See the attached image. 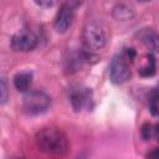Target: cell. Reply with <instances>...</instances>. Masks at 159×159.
Returning <instances> with one entry per match:
<instances>
[{"label": "cell", "mask_w": 159, "mask_h": 159, "mask_svg": "<svg viewBox=\"0 0 159 159\" xmlns=\"http://www.w3.org/2000/svg\"><path fill=\"white\" fill-rule=\"evenodd\" d=\"M125 53H127V57H128L129 60H133V58L135 57V50H134V48H127Z\"/></svg>", "instance_id": "cell-18"}, {"label": "cell", "mask_w": 159, "mask_h": 159, "mask_svg": "<svg viewBox=\"0 0 159 159\" xmlns=\"http://www.w3.org/2000/svg\"><path fill=\"white\" fill-rule=\"evenodd\" d=\"M51 106L50 96L40 89L27 91L22 98V108L30 116H39L45 112Z\"/></svg>", "instance_id": "cell-3"}, {"label": "cell", "mask_w": 159, "mask_h": 159, "mask_svg": "<svg viewBox=\"0 0 159 159\" xmlns=\"http://www.w3.org/2000/svg\"><path fill=\"white\" fill-rule=\"evenodd\" d=\"M34 1H35V4H36L37 6L45 7V9L52 7V6H55L56 2H57V0H34Z\"/></svg>", "instance_id": "cell-14"}, {"label": "cell", "mask_w": 159, "mask_h": 159, "mask_svg": "<svg viewBox=\"0 0 159 159\" xmlns=\"http://www.w3.org/2000/svg\"><path fill=\"white\" fill-rule=\"evenodd\" d=\"M154 132H155V135H157V138H158V140H159V123L155 124V127H154Z\"/></svg>", "instance_id": "cell-19"}, {"label": "cell", "mask_w": 159, "mask_h": 159, "mask_svg": "<svg viewBox=\"0 0 159 159\" xmlns=\"http://www.w3.org/2000/svg\"><path fill=\"white\" fill-rule=\"evenodd\" d=\"M32 82V73L31 72H19L14 77V86L19 92L26 93Z\"/></svg>", "instance_id": "cell-9"}, {"label": "cell", "mask_w": 159, "mask_h": 159, "mask_svg": "<svg viewBox=\"0 0 159 159\" xmlns=\"http://www.w3.org/2000/svg\"><path fill=\"white\" fill-rule=\"evenodd\" d=\"M113 15H114L116 19L124 21V20H128V19H130V17L133 16V11H132V9L128 7L127 5L120 4V5H117V6L114 7Z\"/></svg>", "instance_id": "cell-11"}, {"label": "cell", "mask_w": 159, "mask_h": 159, "mask_svg": "<svg viewBox=\"0 0 159 159\" xmlns=\"http://www.w3.org/2000/svg\"><path fill=\"white\" fill-rule=\"evenodd\" d=\"M140 1H148V0H140Z\"/></svg>", "instance_id": "cell-20"}, {"label": "cell", "mask_w": 159, "mask_h": 159, "mask_svg": "<svg viewBox=\"0 0 159 159\" xmlns=\"http://www.w3.org/2000/svg\"><path fill=\"white\" fill-rule=\"evenodd\" d=\"M36 45H37L36 35L27 29H21L17 32H15L11 37V41H10L11 48L16 52L31 51L36 47Z\"/></svg>", "instance_id": "cell-4"}, {"label": "cell", "mask_w": 159, "mask_h": 159, "mask_svg": "<svg viewBox=\"0 0 159 159\" xmlns=\"http://www.w3.org/2000/svg\"><path fill=\"white\" fill-rule=\"evenodd\" d=\"M37 148L47 154L55 157H62L67 154L70 144L66 134L57 127H43L41 128L35 137Z\"/></svg>", "instance_id": "cell-1"}, {"label": "cell", "mask_w": 159, "mask_h": 159, "mask_svg": "<svg viewBox=\"0 0 159 159\" xmlns=\"http://www.w3.org/2000/svg\"><path fill=\"white\" fill-rule=\"evenodd\" d=\"M137 37L147 48L150 50V52L159 53V32L147 27V29L139 30L137 34Z\"/></svg>", "instance_id": "cell-8"}, {"label": "cell", "mask_w": 159, "mask_h": 159, "mask_svg": "<svg viewBox=\"0 0 159 159\" xmlns=\"http://www.w3.org/2000/svg\"><path fill=\"white\" fill-rule=\"evenodd\" d=\"M152 133H153V127H152V124H150V123H144V124L142 125V128H140V135H142V138H143L144 140H148V139H150Z\"/></svg>", "instance_id": "cell-13"}, {"label": "cell", "mask_w": 159, "mask_h": 159, "mask_svg": "<svg viewBox=\"0 0 159 159\" xmlns=\"http://www.w3.org/2000/svg\"><path fill=\"white\" fill-rule=\"evenodd\" d=\"M73 7H71L68 4H63L57 12V16L53 22V27L57 32L63 34L68 30V27L72 25L73 21Z\"/></svg>", "instance_id": "cell-7"}, {"label": "cell", "mask_w": 159, "mask_h": 159, "mask_svg": "<svg viewBox=\"0 0 159 159\" xmlns=\"http://www.w3.org/2000/svg\"><path fill=\"white\" fill-rule=\"evenodd\" d=\"M7 101V87L5 78H1V104H4Z\"/></svg>", "instance_id": "cell-15"}, {"label": "cell", "mask_w": 159, "mask_h": 159, "mask_svg": "<svg viewBox=\"0 0 159 159\" xmlns=\"http://www.w3.org/2000/svg\"><path fill=\"white\" fill-rule=\"evenodd\" d=\"M130 77V68L123 55H116L109 65V78L114 84H122Z\"/></svg>", "instance_id": "cell-5"}, {"label": "cell", "mask_w": 159, "mask_h": 159, "mask_svg": "<svg viewBox=\"0 0 159 159\" xmlns=\"http://www.w3.org/2000/svg\"><path fill=\"white\" fill-rule=\"evenodd\" d=\"M68 101L75 112H80L82 108H88L92 102V92L87 87L78 84L71 86L68 88Z\"/></svg>", "instance_id": "cell-6"}, {"label": "cell", "mask_w": 159, "mask_h": 159, "mask_svg": "<svg viewBox=\"0 0 159 159\" xmlns=\"http://www.w3.org/2000/svg\"><path fill=\"white\" fill-rule=\"evenodd\" d=\"M148 103H149V108L150 112L153 114H157L158 111V106H159V89L158 88H153L148 96Z\"/></svg>", "instance_id": "cell-12"}, {"label": "cell", "mask_w": 159, "mask_h": 159, "mask_svg": "<svg viewBox=\"0 0 159 159\" xmlns=\"http://www.w3.org/2000/svg\"><path fill=\"white\" fill-rule=\"evenodd\" d=\"M81 1H82V0H67V2H66V4H68V5L71 6V7L76 9L77 6H80Z\"/></svg>", "instance_id": "cell-17"}, {"label": "cell", "mask_w": 159, "mask_h": 159, "mask_svg": "<svg viewBox=\"0 0 159 159\" xmlns=\"http://www.w3.org/2000/svg\"><path fill=\"white\" fill-rule=\"evenodd\" d=\"M147 60H148L147 63L139 68V75L143 77H150L155 73V57L153 52H150L147 56Z\"/></svg>", "instance_id": "cell-10"}, {"label": "cell", "mask_w": 159, "mask_h": 159, "mask_svg": "<svg viewBox=\"0 0 159 159\" xmlns=\"http://www.w3.org/2000/svg\"><path fill=\"white\" fill-rule=\"evenodd\" d=\"M147 157H148V158H155V159H159V148L153 149L150 153L147 154Z\"/></svg>", "instance_id": "cell-16"}, {"label": "cell", "mask_w": 159, "mask_h": 159, "mask_svg": "<svg viewBox=\"0 0 159 159\" xmlns=\"http://www.w3.org/2000/svg\"><path fill=\"white\" fill-rule=\"evenodd\" d=\"M107 42L106 27L101 21L87 22L82 30V43L84 50L94 52L102 50Z\"/></svg>", "instance_id": "cell-2"}]
</instances>
